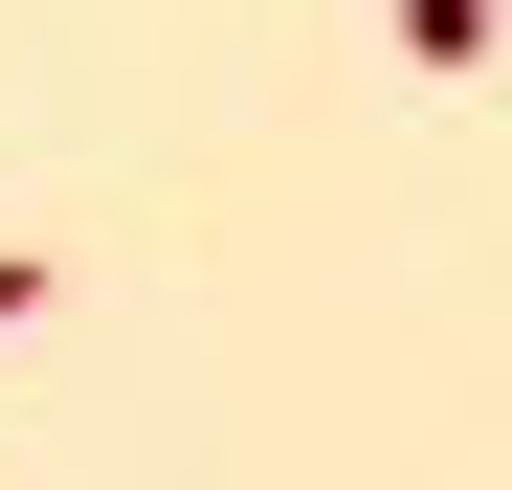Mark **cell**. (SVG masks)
<instances>
[{
  "mask_svg": "<svg viewBox=\"0 0 512 490\" xmlns=\"http://www.w3.org/2000/svg\"><path fill=\"white\" fill-rule=\"evenodd\" d=\"M401 45H423V67H468V45H490V0H401Z\"/></svg>",
  "mask_w": 512,
  "mask_h": 490,
  "instance_id": "obj_1",
  "label": "cell"
},
{
  "mask_svg": "<svg viewBox=\"0 0 512 490\" xmlns=\"http://www.w3.org/2000/svg\"><path fill=\"white\" fill-rule=\"evenodd\" d=\"M0 312H45V268H23V245H0Z\"/></svg>",
  "mask_w": 512,
  "mask_h": 490,
  "instance_id": "obj_2",
  "label": "cell"
}]
</instances>
